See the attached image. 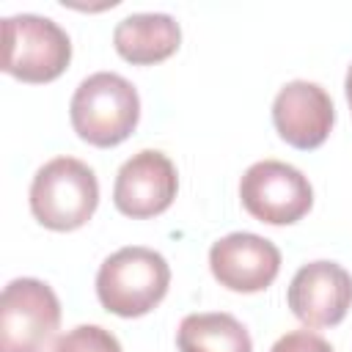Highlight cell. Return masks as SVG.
I'll list each match as a JSON object with an SVG mask.
<instances>
[{"mask_svg":"<svg viewBox=\"0 0 352 352\" xmlns=\"http://www.w3.org/2000/svg\"><path fill=\"white\" fill-rule=\"evenodd\" d=\"M179 352H253L245 324L223 311L190 314L176 333Z\"/></svg>","mask_w":352,"mask_h":352,"instance_id":"cell-12","label":"cell"},{"mask_svg":"<svg viewBox=\"0 0 352 352\" xmlns=\"http://www.w3.org/2000/svg\"><path fill=\"white\" fill-rule=\"evenodd\" d=\"M270 352H333V346L311 330H292L280 336Z\"/></svg>","mask_w":352,"mask_h":352,"instance_id":"cell-14","label":"cell"},{"mask_svg":"<svg viewBox=\"0 0 352 352\" xmlns=\"http://www.w3.org/2000/svg\"><path fill=\"white\" fill-rule=\"evenodd\" d=\"M209 267L220 286L231 292L253 294V292H264L278 278L280 250L258 234L236 231L212 245Z\"/></svg>","mask_w":352,"mask_h":352,"instance_id":"cell-9","label":"cell"},{"mask_svg":"<svg viewBox=\"0 0 352 352\" xmlns=\"http://www.w3.org/2000/svg\"><path fill=\"white\" fill-rule=\"evenodd\" d=\"M74 132L99 148L124 143L140 118V99L135 85L116 72H96L85 77L69 104Z\"/></svg>","mask_w":352,"mask_h":352,"instance_id":"cell-1","label":"cell"},{"mask_svg":"<svg viewBox=\"0 0 352 352\" xmlns=\"http://www.w3.org/2000/svg\"><path fill=\"white\" fill-rule=\"evenodd\" d=\"M179 190V176L173 162L154 148L132 154L116 176L113 184V204L121 214L146 220L162 214Z\"/></svg>","mask_w":352,"mask_h":352,"instance_id":"cell-7","label":"cell"},{"mask_svg":"<svg viewBox=\"0 0 352 352\" xmlns=\"http://www.w3.org/2000/svg\"><path fill=\"white\" fill-rule=\"evenodd\" d=\"M286 300L305 327H333L352 305V275L336 261L302 264L289 283Z\"/></svg>","mask_w":352,"mask_h":352,"instance_id":"cell-8","label":"cell"},{"mask_svg":"<svg viewBox=\"0 0 352 352\" xmlns=\"http://www.w3.org/2000/svg\"><path fill=\"white\" fill-rule=\"evenodd\" d=\"M96 173L74 157H55L33 176L30 212L50 231H74L85 226L96 212Z\"/></svg>","mask_w":352,"mask_h":352,"instance_id":"cell-3","label":"cell"},{"mask_svg":"<svg viewBox=\"0 0 352 352\" xmlns=\"http://www.w3.org/2000/svg\"><path fill=\"white\" fill-rule=\"evenodd\" d=\"M344 91H346V102H349V110H352V66L346 72V80H344Z\"/></svg>","mask_w":352,"mask_h":352,"instance_id":"cell-15","label":"cell"},{"mask_svg":"<svg viewBox=\"0 0 352 352\" xmlns=\"http://www.w3.org/2000/svg\"><path fill=\"white\" fill-rule=\"evenodd\" d=\"M333 121L336 107L330 94L308 80L286 82L272 102V124L278 135L300 151L319 148L327 140Z\"/></svg>","mask_w":352,"mask_h":352,"instance_id":"cell-10","label":"cell"},{"mask_svg":"<svg viewBox=\"0 0 352 352\" xmlns=\"http://www.w3.org/2000/svg\"><path fill=\"white\" fill-rule=\"evenodd\" d=\"M168 283L170 267L162 253L129 245L102 261L96 272V297L110 314L135 319L162 302Z\"/></svg>","mask_w":352,"mask_h":352,"instance_id":"cell-2","label":"cell"},{"mask_svg":"<svg viewBox=\"0 0 352 352\" xmlns=\"http://www.w3.org/2000/svg\"><path fill=\"white\" fill-rule=\"evenodd\" d=\"M52 352H121V344L110 330L99 324H80L63 333L55 341Z\"/></svg>","mask_w":352,"mask_h":352,"instance_id":"cell-13","label":"cell"},{"mask_svg":"<svg viewBox=\"0 0 352 352\" xmlns=\"http://www.w3.org/2000/svg\"><path fill=\"white\" fill-rule=\"evenodd\" d=\"M239 198L248 214L270 226H292L308 214L314 204L311 182L289 162L280 160H261L253 162L242 182Z\"/></svg>","mask_w":352,"mask_h":352,"instance_id":"cell-6","label":"cell"},{"mask_svg":"<svg viewBox=\"0 0 352 352\" xmlns=\"http://www.w3.org/2000/svg\"><path fill=\"white\" fill-rule=\"evenodd\" d=\"M60 324L55 292L36 278H16L0 297V352H44Z\"/></svg>","mask_w":352,"mask_h":352,"instance_id":"cell-5","label":"cell"},{"mask_svg":"<svg viewBox=\"0 0 352 352\" xmlns=\"http://www.w3.org/2000/svg\"><path fill=\"white\" fill-rule=\"evenodd\" d=\"M72 41L50 16L14 14L3 19V72L22 82H50L66 72Z\"/></svg>","mask_w":352,"mask_h":352,"instance_id":"cell-4","label":"cell"},{"mask_svg":"<svg viewBox=\"0 0 352 352\" xmlns=\"http://www.w3.org/2000/svg\"><path fill=\"white\" fill-rule=\"evenodd\" d=\"M182 44V28L170 14H129L113 30L116 52L135 66L168 60Z\"/></svg>","mask_w":352,"mask_h":352,"instance_id":"cell-11","label":"cell"}]
</instances>
